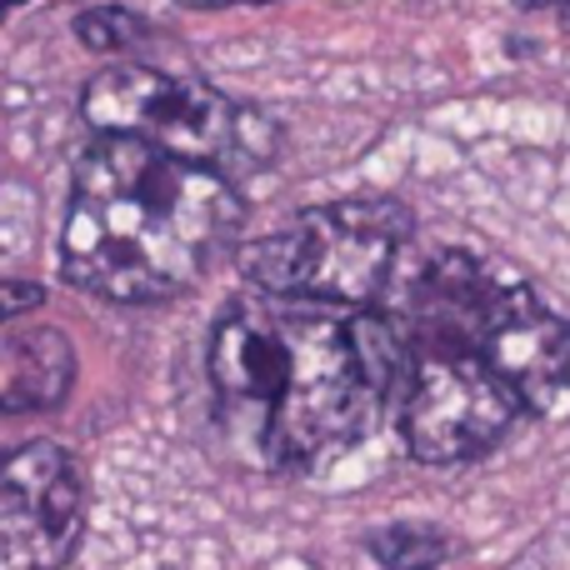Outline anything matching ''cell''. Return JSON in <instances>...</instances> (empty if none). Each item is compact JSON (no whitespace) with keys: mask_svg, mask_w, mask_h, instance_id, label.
<instances>
[{"mask_svg":"<svg viewBox=\"0 0 570 570\" xmlns=\"http://www.w3.org/2000/svg\"><path fill=\"white\" fill-rule=\"evenodd\" d=\"M401 341L375 311L236 295L210 331V385L226 431L271 471L351 451L381 421Z\"/></svg>","mask_w":570,"mask_h":570,"instance_id":"6da1fadb","label":"cell"},{"mask_svg":"<svg viewBox=\"0 0 570 570\" xmlns=\"http://www.w3.org/2000/svg\"><path fill=\"white\" fill-rule=\"evenodd\" d=\"M240 230V196L220 170L96 136L76 160L60 271L116 305H150L190 291Z\"/></svg>","mask_w":570,"mask_h":570,"instance_id":"7a4b0ae2","label":"cell"},{"mask_svg":"<svg viewBox=\"0 0 570 570\" xmlns=\"http://www.w3.org/2000/svg\"><path fill=\"white\" fill-rule=\"evenodd\" d=\"M411 230V210L395 200H335L240 246V276L261 295L365 311L391 285Z\"/></svg>","mask_w":570,"mask_h":570,"instance_id":"3957f363","label":"cell"},{"mask_svg":"<svg viewBox=\"0 0 570 570\" xmlns=\"http://www.w3.org/2000/svg\"><path fill=\"white\" fill-rule=\"evenodd\" d=\"M80 110L96 126V136L140 140V146L206 170L230 166V156L271 160L276 150V126L266 116H246L206 80L170 76L156 66L100 70L86 86Z\"/></svg>","mask_w":570,"mask_h":570,"instance_id":"277c9868","label":"cell"},{"mask_svg":"<svg viewBox=\"0 0 570 570\" xmlns=\"http://www.w3.org/2000/svg\"><path fill=\"white\" fill-rule=\"evenodd\" d=\"M515 395L491 375L471 341H435L415 351V371L405 385L401 435L405 451L425 465H461L485 455L515 421Z\"/></svg>","mask_w":570,"mask_h":570,"instance_id":"5b68a950","label":"cell"},{"mask_svg":"<svg viewBox=\"0 0 570 570\" xmlns=\"http://www.w3.org/2000/svg\"><path fill=\"white\" fill-rule=\"evenodd\" d=\"M86 531V481L66 445L26 441L0 455V570H60Z\"/></svg>","mask_w":570,"mask_h":570,"instance_id":"8992f818","label":"cell"},{"mask_svg":"<svg viewBox=\"0 0 570 570\" xmlns=\"http://www.w3.org/2000/svg\"><path fill=\"white\" fill-rule=\"evenodd\" d=\"M481 361L515 395V405L551 411L570 381V315L556 311L535 285L511 281L485 291L481 305Z\"/></svg>","mask_w":570,"mask_h":570,"instance_id":"52a82bcc","label":"cell"},{"mask_svg":"<svg viewBox=\"0 0 570 570\" xmlns=\"http://www.w3.org/2000/svg\"><path fill=\"white\" fill-rule=\"evenodd\" d=\"M70 375H76V355L60 331H30L16 341V381L0 405L6 411H46V405L66 401Z\"/></svg>","mask_w":570,"mask_h":570,"instance_id":"ba28073f","label":"cell"},{"mask_svg":"<svg viewBox=\"0 0 570 570\" xmlns=\"http://www.w3.org/2000/svg\"><path fill=\"white\" fill-rule=\"evenodd\" d=\"M371 556L385 570H435L451 556V541L435 525H385L381 535H371Z\"/></svg>","mask_w":570,"mask_h":570,"instance_id":"9c48e42d","label":"cell"},{"mask_svg":"<svg viewBox=\"0 0 570 570\" xmlns=\"http://www.w3.org/2000/svg\"><path fill=\"white\" fill-rule=\"evenodd\" d=\"M76 40L86 50H96V56H120V50L146 40V20L120 6H96V10H80L76 16Z\"/></svg>","mask_w":570,"mask_h":570,"instance_id":"30bf717a","label":"cell"},{"mask_svg":"<svg viewBox=\"0 0 570 570\" xmlns=\"http://www.w3.org/2000/svg\"><path fill=\"white\" fill-rule=\"evenodd\" d=\"M40 305H46V291L36 281H0V325L26 311H40Z\"/></svg>","mask_w":570,"mask_h":570,"instance_id":"8fae6325","label":"cell"},{"mask_svg":"<svg viewBox=\"0 0 570 570\" xmlns=\"http://www.w3.org/2000/svg\"><path fill=\"white\" fill-rule=\"evenodd\" d=\"M521 10H556V16L570 26V0H515Z\"/></svg>","mask_w":570,"mask_h":570,"instance_id":"7c38bea8","label":"cell"},{"mask_svg":"<svg viewBox=\"0 0 570 570\" xmlns=\"http://www.w3.org/2000/svg\"><path fill=\"white\" fill-rule=\"evenodd\" d=\"M180 6H196V10H220V6H271V0H180Z\"/></svg>","mask_w":570,"mask_h":570,"instance_id":"4fadbf2b","label":"cell"},{"mask_svg":"<svg viewBox=\"0 0 570 570\" xmlns=\"http://www.w3.org/2000/svg\"><path fill=\"white\" fill-rule=\"evenodd\" d=\"M20 6H30V0H0V20H6L10 10H20Z\"/></svg>","mask_w":570,"mask_h":570,"instance_id":"5bb4252c","label":"cell"}]
</instances>
